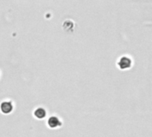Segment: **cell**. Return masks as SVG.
<instances>
[{
    "label": "cell",
    "mask_w": 152,
    "mask_h": 137,
    "mask_svg": "<svg viewBox=\"0 0 152 137\" xmlns=\"http://www.w3.org/2000/svg\"><path fill=\"white\" fill-rule=\"evenodd\" d=\"M131 64H132V61L130 58H128L127 56H123L120 58V60L118 61V65L120 69L122 70H126V69H128L131 67Z\"/></svg>",
    "instance_id": "1"
},
{
    "label": "cell",
    "mask_w": 152,
    "mask_h": 137,
    "mask_svg": "<svg viewBox=\"0 0 152 137\" xmlns=\"http://www.w3.org/2000/svg\"><path fill=\"white\" fill-rule=\"evenodd\" d=\"M0 109H1L2 112H4L5 114H8L12 111V104L10 102H4V103H1Z\"/></svg>",
    "instance_id": "2"
},
{
    "label": "cell",
    "mask_w": 152,
    "mask_h": 137,
    "mask_svg": "<svg viewBox=\"0 0 152 137\" xmlns=\"http://www.w3.org/2000/svg\"><path fill=\"white\" fill-rule=\"evenodd\" d=\"M47 123H48V126L50 127H52V128H55V127L61 126V122H60L59 119L56 118V117H51V118H49Z\"/></svg>",
    "instance_id": "3"
},
{
    "label": "cell",
    "mask_w": 152,
    "mask_h": 137,
    "mask_svg": "<svg viewBox=\"0 0 152 137\" xmlns=\"http://www.w3.org/2000/svg\"><path fill=\"white\" fill-rule=\"evenodd\" d=\"M46 111L43 109V108H37L35 111H34V115L37 118V119H43L45 117Z\"/></svg>",
    "instance_id": "4"
}]
</instances>
